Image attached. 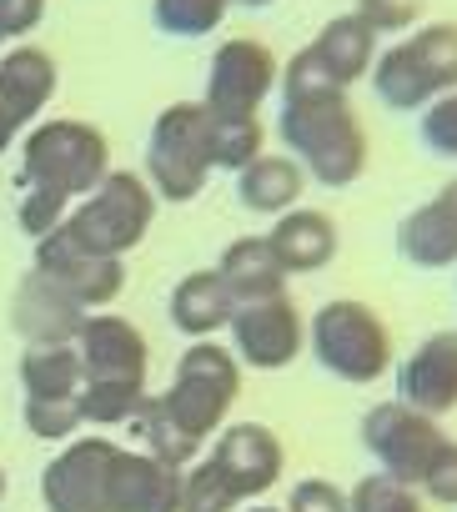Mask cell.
<instances>
[{
  "mask_svg": "<svg viewBox=\"0 0 457 512\" xmlns=\"http://www.w3.org/2000/svg\"><path fill=\"white\" fill-rule=\"evenodd\" d=\"M277 136L292 161L322 186H352L367 171V131L347 91L337 86H287Z\"/></svg>",
  "mask_w": 457,
  "mask_h": 512,
  "instance_id": "cell-1",
  "label": "cell"
},
{
  "mask_svg": "<svg viewBox=\"0 0 457 512\" xmlns=\"http://www.w3.org/2000/svg\"><path fill=\"white\" fill-rule=\"evenodd\" d=\"M106 176H111V141L101 126L46 121L31 131L26 161H21V191H36L66 206L71 196H91Z\"/></svg>",
  "mask_w": 457,
  "mask_h": 512,
  "instance_id": "cell-2",
  "label": "cell"
},
{
  "mask_svg": "<svg viewBox=\"0 0 457 512\" xmlns=\"http://www.w3.org/2000/svg\"><path fill=\"white\" fill-rule=\"evenodd\" d=\"M372 91L387 111H422L457 91V26L437 21L372 61Z\"/></svg>",
  "mask_w": 457,
  "mask_h": 512,
  "instance_id": "cell-3",
  "label": "cell"
},
{
  "mask_svg": "<svg viewBox=\"0 0 457 512\" xmlns=\"http://www.w3.org/2000/svg\"><path fill=\"white\" fill-rule=\"evenodd\" d=\"M237 397H242V362L216 342H191L176 362L171 392L156 397V407L166 412V422L176 432L201 442L226 422V412H232Z\"/></svg>",
  "mask_w": 457,
  "mask_h": 512,
  "instance_id": "cell-4",
  "label": "cell"
},
{
  "mask_svg": "<svg viewBox=\"0 0 457 512\" xmlns=\"http://www.w3.org/2000/svg\"><path fill=\"white\" fill-rule=\"evenodd\" d=\"M151 221H156V191L136 171H111L61 226L91 256H116L121 262L131 246L146 241Z\"/></svg>",
  "mask_w": 457,
  "mask_h": 512,
  "instance_id": "cell-5",
  "label": "cell"
},
{
  "mask_svg": "<svg viewBox=\"0 0 457 512\" xmlns=\"http://www.w3.org/2000/svg\"><path fill=\"white\" fill-rule=\"evenodd\" d=\"M146 176L156 196L191 201L211 176V111L201 101H176L156 116L146 141Z\"/></svg>",
  "mask_w": 457,
  "mask_h": 512,
  "instance_id": "cell-6",
  "label": "cell"
},
{
  "mask_svg": "<svg viewBox=\"0 0 457 512\" xmlns=\"http://www.w3.org/2000/svg\"><path fill=\"white\" fill-rule=\"evenodd\" d=\"M312 352L332 377L367 387L392 367V332L367 302L342 297L312 317Z\"/></svg>",
  "mask_w": 457,
  "mask_h": 512,
  "instance_id": "cell-7",
  "label": "cell"
},
{
  "mask_svg": "<svg viewBox=\"0 0 457 512\" xmlns=\"http://www.w3.org/2000/svg\"><path fill=\"white\" fill-rule=\"evenodd\" d=\"M362 442H367V452L377 457V467H382L387 477L417 487L447 437H442V427H437L427 412H417V407H407V402H377V407L362 417Z\"/></svg>",
  "mask_w": 457,
  "mask_h": 512,
  "instance_id": "cell-8",
  "label": "cell"
},
{
  "mask_svg": "<svg viewBox=\"0 0 457 512\" xmlns=\"http://www.w3.org/2000/svg\"><path fill=\"white\" fill-rule=\"evenodd\" d=\"M277 76H282V66H277L272 46H262L252 36H232L211 56L201 106L216 116H257V106L277 91Z\"/></svg>",
  "mask_w": 457,
  "mask_h": 512,
  "instance_id": "cell-9",
  "label": "cell"
},
{
  "mask_svg": "<svg viewBox=\"0 0 457 512\" xmlns=\"http://www.w3.org/2000/svg\"><path fill=\"white\" fill-rule=\"evenodd\" d=\"M121 447L106 437L71 442L56 462L41 472V497L51 512H111V477H116Z\"/></svg>",
  "mask_w": 457,
  "mask_h": 512,
  "instance_id": "cell-10",
  "label": "cell"
},
{
  "mask_svg": "<svg viewBox=\"0 0 457 512\" xmlns=\"http://www.w3.org/2000/svg\"><path fill=\"white\" fill-rule=\"evenodd\" d=\"M36 272L51 282V287H61L76 307H106V302H116L121 297V287H126V267L116 262V256H91L86 246H76L71 236H66V226H56V231H46L41 241H36Z\"/></svg>",
  "mask_w": 457,
  "mask_h": 512,
  "instance_id": "cell-11",
  "label": "cell"
},
{
  "mask_svg": "<svg viewBox=\"0 0 457 512\" xmlns=\"http://www.w3.org/2000/svg\"><path fill=\"white\" fill-rule=\"evenodd\" d=\"M232 352L237 362L257 367V372H277L292 367L302 352V312L287 292L262 297V302H237L232 312Z\"/></svg>",
  "mask_w": 457,
  "mask_h": 512,
  "instance_id": "cell-12",
  "label": "cell"
},
{
  "mask_svg": "<svg viewBox=\"0 0 457 512\" xmlns=\"http://www.w3.org/2000/svg\"><path fill=\"white\" fill-rule=\"evenodd\" d=\"M76 352H81V382L96 387H146V337L141 327H131L126 317H86L76 332Z\"/></svg>",
  "mask_w": 457,
  "mask_h": 512,
  "instance_id": "cell-13",
  "label": "cell"
},
{
  "mask_svg": "<svg viewBox=\"0 0 457 512\" xmlns=\"http://www.w3.org/2000/svg\"><path fill=\"white\" fill-rule=\"evenodd\" d=\"M211 462H216V472H221L226 482H232V492L247 502V497H262V492H272V487L282 482L287 452H282V442H277L272 427H262V422H237V427H226V432L216 437Z\"/></svg>",
  "mask_w": 457,
  "mask_h": 512,
  "instance_id": "cell-14",
  "label": "cell"
},
{
  "mask_svg": "<svg viewBox=\"0 0 457 512\" xmlns=\"http://www.w3.org/2000/svg\"><path fill=\"white\" fill-rule=\"evenodd\" d=\"M397 402L437 417L457 407V332L427 337L402 367H397Z\"/></svg>",
  "mask_w": 457,
  "mask_h": 512,
  "instance_id": "cell-15",
  "label": "cell"
},
{
  "mask_svg": "<svg viewBox=\"0 0 457 512\" xmlns=\"http://www.w3.org/2000/svg\"><path fill=\"white\" fill-rule=\"evenodd\" d=\"M397 251L422 272H442L457 262V181H447L427 206H417L397 226Z\"/></svg>",
  "mask_w": 457,
  "mask_h": 512,
  "instance_id": "cell-16",
  "label": "cell"
},
{
  "mask_svg": "<svg viewBox=\"0 0 457 512\" xmlns=\"http://www.w3.org/2000/svg\"><path fill=\"white\" fill-rule=\"evenodd\" d=\"M61 86V71L51 61V51L41 46H16V51H0V106H6V116L21 126H31L51 96Z\"/></svg>",
  "mask_w": 457,
  "mask_h": 512,
  "instance_id": "cell-17",
  "label": "cell"
},
{
  "mask_svg": "<svg viewBox=\"0 0 457 512\" xmlns=\"http://www.w3.org/2000/svg\"><path fill=\"white\" fill-rule=\"evenodd\" d=\"M86 322V307H76L61 287H51L41 272H31L21 287H16V302H11V327L31 342H76Z\"/></svg>",
  "mask_w": 457,
  "mask_h": 512,
  "instance_id": "cell-18",
  "label": "cell"
},
{
  "mask_svg": "<svg viewBox=\"0 0 457 512\" xmlns=\"http://www.w3.org/2000/svg\"><path fill=\"white\" fill-rule=\"evenodd\" d=\"M111 512H181V467L121 447L111 477Z\"/></svg>",
  "mask_w": 457,
  "mask_h": 512,
  "instance_id": "cell-19",
  "label": "cell"
},
{
  "mask_svg": "<svg viewBox=\"0 0 457 512\" xmlns=\"http://www.w3.org/2000/svg\"><path fill=\"white\" fill-rule=\"evenodd\" d=\"M307 51H312V61L322 66V76H327L337 91H347V86H357V81L372 71L377 31H372L362 16H332Z\"/></svg>",
  "mask_w": 457,
  "mask_h": 512,
  "instance_id": "cell-20",
  "label": "cell"
},
{
  "mask_svg": "<svg viewBox=\"0 0 457 512\" xmlns=\"http://www.w3.org/2000/svg\"><path fill=\"white\" fill-rule=\"evenodd\" d=\"M272 251H277V262L292 272H322L332 256H337V226L332 216L322 211H307V206H292L277 216V226L267 231Z\"/></svg>",
  "mask_w": 457,
  "mask_h": 512,
  "instance_id": "cell-21",
  "label": "cell"
},
{
  "mask_svg": "<svg viewBox=\"0 0 457 512\" xmlns=\"http://www.w3.org/2000/svg\"><path fill=\"white\" fill-rule=\"evenodd\" d=\"M216 277L226 282L232 302H262V297H277L287 292V267L277 262V251L267 236H242L221 251L216 262Z\"/></svg>",
  "mask_w": 457,
  "mask_h": 512,
  "instance_id": "cell-22",
  "label": "cell"
},
{
  "mask_svg": "<svg viewBox=\"0 0 457 512\" xmlns=\"http://www.w3.org/2000/svg\"><path fill=\"white\" fill-rule=\"evenodd\" d=\"M232 312H237V302H232V292H226V282L216 272H191L171 292V327L186 332L191 342L216 337L226 322H232Z\"/></svg>",
  "mask_w": 457,
  "mask_h": 512,
  "instance_id": "cell-23",
  "label": "cell"
},
{
  "mask_svg": "<svg viewBox=\"0 0 457 512\" xmlns=\"http://www.w3.org/2000/svg\"><path fill=\"white\" fill-rule=\"evenodd\" d=\"M307 191V171L292 161V156H257L252 166L237 171V196L247 211H262V216H282L297 206V196Z\"/></svg>",
  "mask_w": 457,
  "mask_h": 512,
  "instance_id": "cell-24",
  "label": "cell"
},
{
  "mask_svg": "<svg viewBox=\"0 0 457 512\" xmlns=\"http://www.w3.org/2000/svg\"><path fill=\"white\" fill-rule=\"evenodd\" d=\"M26 397H76L81 392V352L76 342H31L21 357Z\"/></svg>",
  "mask_w": 457,
  "mask_h": 512,
  "instance_id": "cell-25",
  "label": "cell"
},
{
  "mask_svg": "<svg viewBox=\"0 0 457 512\" xmlns=\"http://www.w3.org/2000/svg\"><path fill=\"white\" fill-rule=\"evenodd\" d=\"M232 0H151V21L161 36H176V41H201L211 31H221Z\"/></svg>",
  "mask_w": 457,
  "mask_h": 512,
  "instance_id": "cell-26",
  "label": "cell"
},
{
  "mask_svg": "<svg viewBox=\"0 0 457 512\" xmlns=\"http://www.w3.org/2000/svg\"><path fill=\"white\" fill-rule=\"evenodd\" d=\"M262 141H267V131L257 116H216L211 111V166L242 171L262 156Z\"/></svg>",
  "mask_w": 457,
  "mask_h": 512,
  "instance_id": "cell-27",
  "label": "cell"
},
{
  "mask_svg": "<svg viewBox=\"0 0 457 512\" xmlns=\"http://www.w3.org/2000/svg\"><path fill=\"white\" fill-rule=\"evenodd\" d=\"M131 422H136V432H141L146 452H151L156 462H166V467H186V462L196 457V447H201V442H191L186 432H176V427L166 422V412L156 407V397H146V402H141V412H136Z\"/></svg>",
  "mask_w": 457,
  "mask_h": 512,
  "instance_id": "cell-28",
  "label": "cell"
},
{
  "mask_svg": "<svg viewBox=\"0 0 457 512\" xmlns=\"http://www.w3.org/2000/svg\"><path fill=\"white\" fill-rule=\"evenodd\" d=\"M237 492L216 472V462H196L191 472H181V512H237Z\"/></svg>",
  "mask_w": 457,
  "mask_h": 512,
  "instance_id": "cell-29",
  "label": "cell"
},
{
  "mask_svg": "<svg viewBox=\"0 0 457 512\" xmlns=\"http://www.w3.org/2000/svg\"><path fill=\"white\" fill-rule=\"evenodd\" d=\"M347 512H422V497H417L407 482H397V477H387V472H372V477H362V482L352 487Z\"/></svg>",
  "mask_w": 457,
  "mask_h": 512,
  "instance_id": "cell-30",
  "label": "cell"
},
{
  "mask_svg": "<svg viewBox=\"0 0 457 512\" xmlns=\"http://www.w3.org/2000/svg\"><path fill=\"white\" fill-rule=\"evenodd\" d=\"M26 427L41 442H66L81 427V407L76 397H26Z\"/></svg>",
  "mask_w": 457,
  "mask_h": 512,
  "instance_id": "cell-31",
  "label": "cell"
},
{
  "mask_svg": "<svg viewBox=\"0 0 457 512\" xmlns=\"http://www.w3.org/2000/svg\"><path fill=\"white\" fill-rule=\"evenodd\" d=\"M422 146H427L432 156L457 161V91H452V96H437V101L422 111Z\"/></svg>",
  "mask_w": 457,
  "mask_h": 512,
  "instance_id": "cell-32",
  "label": "cell"
},
{
  "mask_svg": "<svg viewBox=\"0 0 457 512\" xmlns=\"http://www.w3.org/2000/svg\"><path fill=\"white\" fill-rule=\"evenodd\" d=\"M372 31H407L422 16V0H357V11Z\"/></svg>",
  "mask_w": 457,
  "mask_h": 512,
  "instance_id": "cell-33",
  "label": "cell"
},
{
  "mask_svg": "<svg viewBox=\"0 0 457 512\" xmlns=\"http://www.w3.org/2000/svg\"><path fill=\"white\" fill-rule=\"evenodd\" d=\"M432 502H442V507H457V442H442V452L432 457V467H427V477L417 482Z\"/></svg>",
  "mask_w": 457,
  "mask_h": 512,
  "instance_id": "cell-34",
  "label": "cell"
},
{
  "mask_svg": "<svg viewBox=\"0 0 457 512\" xmlns=\"http://www.w3.org/2000/svg\"><path fill=\"white\" fill-rule=\"evenodd\" d=\"M282 512H347V497H342L332 482L307 477V482L292 487V507H282Z\"/></svg>",
  "mask_w": 457,
  "mask_h": 512,
  "instance_id": "cell-35",
  "label": "cell"
},
{
  "mask_svg": "<svg viewBox=\"0 0 457 512\" xmlns=\"http://www.w3.org/2000/svg\"><path fill=\"white\" fill-rule=\"evenodd\" d=\"M46 21V0H0V41L31 36Z\"/></svg>",
  "mask_w": 457,
  "mask_h": 512,
  "instance_id": "cell-36",
  "label": "cell"
},
{
  "mask_svg": "<svg viewBox=\"0 0 457 512\" xmlns=\"http://www.w3.org/2000/svg\"><path fill=\"white\" fill-rule=\"evenodd\" d=\"M11 136H16V121L6 116V106H0V156L11 151Z\"/></svg>",
  "mask_w": 457,
  "mask_h": 512,
  "instance_id": "cell-37",
  "label": "cell"
},
{
  "mask_svg": "<svg viewBox=\"0 0 457 512\" xmlns=\"http://www.w3.org/2000/svg\"><path fill=\"white\" fill-rule=\"evenodd\" d=\"M232 6H247V11H267V6H277V0H232Z\"/></svg>",
  "mask_w": 457,
  "mask_h": 512,
  "instance_id": "cell-38",
  "label": "cell"
},
{
  "mask_svg": "<svg viewBox=\"0 0 457 512\" xmlns=\"http://www.w3.org/2000/svg\"><path fill=\"white\" fill-rule=\"evenodd\" d=\"M0 497H6V467H0Z\"/></svg>",
  "mask_w": 457,
  "mask_h": 512,
  "instance_id": "cell-39",
  "label": "cell"
},
{
  "mask_svg": "<svg viewBox=\"0 0 457 512\" xmlns=\"http://www.w3.org/2000/svg\"><path fill=\"white\" fill-rule=\"evenodd\" d=\"M252 512H282V507H252Z\"/></svg>",
  "mask_w": 457,
  "mask_h": 512,
  "instance_id": "cell-40",
  "label": "cell"
},
{
  "mask_svg": "<svg viewBox=\"0 0 457 512\" xmlns=\"http://www.w3.org/2000/svg\"><path fill=\"white\" fill-rule=\"evenodd\" d=\"M0 46H6V41H0Z\"/></svg>",
  "mask_w": 457,
  "mask_h": 512,
  "instance_id": "cell-41",
  "label": "cell"
}]
</instances>
